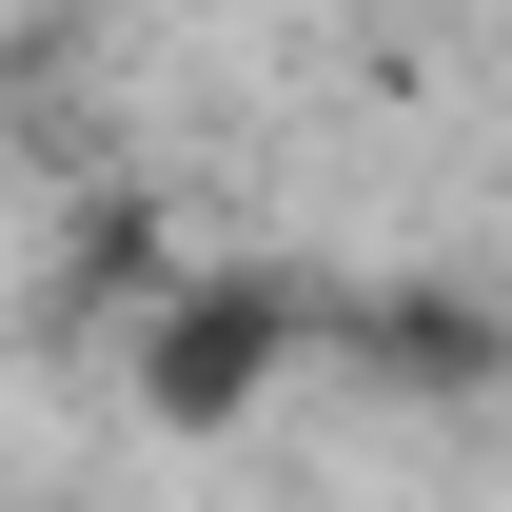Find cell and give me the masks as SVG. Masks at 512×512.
I'll return each instance as SVG.
<instances>
[{"label": "cell", "instance_id": "6da1fadb", "mask_svg": "<svg viewBox=\"0 0 512 512\" xmlns=\"http://www.w3.org/2000/svg\"><path fill=\"white\" fill-rule=\"evenodd\" d=\"M256 355H276V296H178V335H158V414H237Z\"/></svg>", "mask_w": 512, "mask_h": 512}]
</instances>
